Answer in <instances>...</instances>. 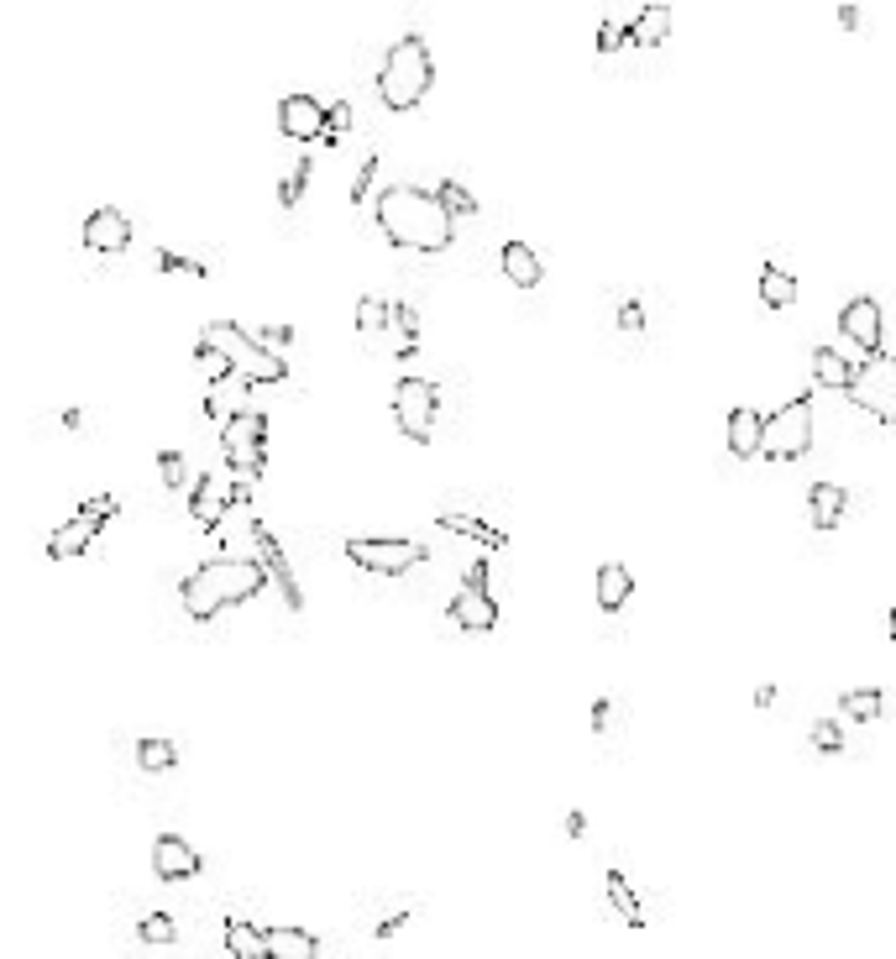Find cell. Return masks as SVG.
<instances>
[{
  "mask_svg": "<svg viewBox=\"0 0 896 959\" xmlns=\"http://www.w3.org/2000/svg\"><path fill=\"white\" fill-rule=\"evenodd\" d=\"M813 378L823 383V388H834V394H850V383H855V362L844 357V352L813 346Z\"/></svg>",
  "mask_w": 896,
  "mask_h": 959,
  "instance_id": "obj_24",
  "label": "cell"
},
{
  "mask_svg": "<svg viewBox=\"0 0 896 959\" xmlns=\"http://www.w3.org/2000/svg\"><path fill=\"white\" fill-rule=\"evenodd\" d=\"M268 934V959H320V939L304 928H262Z\"/></svg>",
  "mask_w": 896,
  "mask_h": 959,
  "instance_id": "obj_23",
  "label": "cell"
},
{
  "mask_svg": "<svg viewBox=\"0 0 896 959\" xmlns=\"http://www.w3.org/2000/svg\"><path fill=\"white\" fill-rule=\"evenodd\" d=\"M808 514H813V530H834L850 514V493L838 482H813L808 488Z\"/></svg>",
  "mask_w": 896,
  "mask_h": 959,
  "instance_id": "obj_21",
  "label": "cell"
},
{
  "mask_svg": "<svg viewBox=\"0 0 896 959\" xmlns=\"http://www.w3.org/2000/svg\"><path fill=\"white\" fill-rule=\"evenodd\" d=\"M289 341H294V331H289V325H268V331H262V346H273V352H279V346H289Z\"/></svg>",
  "mask_w": 896,
  "mask_h": 959,
  "instance_id": "obj_42",
  "label": "cell"
},
{
  "mask_svg": "<svg viewBox=\"0 0 896 959\" xmlns=\"http://www.w3.org/2000/svg\"><path fill=\"white\" fill-rule=\"evenodd\" d=\"M813 744H817V750H829V755H834V750H844V734H838V723H834V719H817V723H813Z\"/></svg>",
  "mask_w": 896,
  "mask_h": 959,
  "instance_id": "obj_37",
  "label": "cell"
},
{
  "mask_svg": "<svg viewBox=\"0 0 896 959\" xmlns=\"http://www.w3.org/2000/svg\"><path fill=\"white\" fill-rule=\"evenodd\" d=\"M593 593H597V608H603V614H618L624 603L635 598V572H629L624 561H603Z\"/></svg>",
  "mask_w": 896,
  "mask_h": 959,
  "instance_id": "obj_17",
  "label": "cell"
},
{
  "mask_svg": "<svg viewBox=\"0 0 896 959\" xmlns=\"http://www.w3.org/2000/svg\"><path fill=\"white\" fill-rule=\"evenodd\" d=\"M850 404H855V409H865L871 420L896 425V357H892V352H881V357L859 362L855 383H850Z\"/></svg>",
  "mask_w": 896,
  "mask_h": 959,
  "instance_id": "obj_7",
  "label": "cell"
},
{
  "mask_svg": "<svg viewBox=\"0 0 896 959\" xmlns=\"http://www.w3.org/2000/svg\"><path fill=\"white\" fill-rule=\"evenodd\" d=\"M436 415H440V388L430 378H398L394 383V420L409 440L425 446L430 430H436Z\"/></svg>",
  "mask_w": 896,
  "mask_h": 959,
  "instance_id": "obj_8",
  "label": "cell"
},
{
  "mask_svg": "<svg viewBox=\"0 0 896 959\" xmlns=\"http://www.w3.org/2000/svg\"><path fill=\"white\" fill-rule=\"evenodd\" d=\"M838 331L865 352V362L881 357V346H886V320H881V304L871 294H855V300L838 310Z\"/></svg>",
  "mask_w": 896,
  "mask_h": 959,
  "instance_id": "obj_14",
  "label": "cell"
},
{
  "mask_svg": "<svg viewBox=\"0 0 896 959\" xmlns=\"http://www.w3.org/2000/svg\"><path fill=\"white\" fill-rule=\"evenodd\" d=\"M813 451V394H796L792 404H781L777 415H765V440L760 457L771 461H796Z\"/></svg>",
  "mask_w": 896,
  "mask_h": 959,
  "instance_id": "obj_6",
  "label": "cell"
},
{
  "mask_svg": "<svg viewBox=\"0 0 896 959\" xmlns=\"http://www.w3.org/2000/svg\"><path fill=\"white\" fill-rule=\"evenodd\" d=\"M346 126H352V111H346V105H331V137L325 142H341L346 137Z\"/></svg>",
  "mask_w": 896,
  "mask_h": 959,
  "instance_id": "obj_41",
  "label": "cell"
},
{
  "mask_svg": "<svg viewBox=\"0 0 896 959\" xmlns=\"http://www.w3.org/2000/svg\"><path fill=\"white\" fill-rule=\"evenodd\" d=\"M436 195H440V205H446V216H451V220H457V216H478V195H472L467 184L446 179V184H436Z\"/></svg>",
  "mask_w": 896,
  "mask_h": 959,
  "instance_id": "obj_32",
  "label": "cell"
},
{
  "mask_svg": "<svg viewBox=\"0 0 896 959\" xmlns=\"http://www.w3.org/2000/svg\"><path fill=\"white\" fill-rule=\"evenodd\" d=\"M304 179H310V163H299L294 174H289V179H283L279 200H283V205H299V195H304Z\"/></svg>",
  "mask_w": 896,
  "mask_h": 959,
  "instance_id": "obj_38",
  "label": "cell"
},
{
  "mask_svg": "<svg viewBox=\"0 0 896 959\" xmlns=\"http://www.w3.org/2000/svg\"><path fill=\"white\" fill-rule=\"evenodd\" d=\"M498 268H503V279L519 283V289H535V283L545 279V268H540V258H535V247H530V241H503Z\"/></svg>",
  "mask_w": 896,
  "mask_h": 959,
  "instance_id": "obj_19",
  "label": "cell"
},
{
  "mask_svg": "<svg viewBox=\"0 0 896 959\" xmlns=\"http://www.w3.org/2000/svg\"><path fill=\"white\" fill-rule=\"evenodd\" d=\"M838 708L859 723H876L881 713H886V692H881V687H850V692L838 698Z\"/></svg>",
  "mask_w": 896,
  "mask_h": 959,
  "instance_id": "obj_28",
  "label": "cell"
},
{
  "mask_svg": "<svg viewBox=\"0 0 896 959\" xmlns=\"http://www.w3.org/2000/svg\"><path fill=\"white\" fill-rule=\"evenodd\" d=\"M446 614H451V624L467 629V635H488L498 624V603H493V593H488V561H472V566H467V577H461L457 598H451Z\"/></svg>",
  "mask_w": 896,
  "mask_h": 959,
  "instance_id": "obj_9",
  "label": "cell"
},
{
  "mask_svg": "<svg viewBox=\"0 0 896 959\" xmlns=\"http://www.w3.org/2000/svg\"><path fill=\"white\" fill-rule=\"evenodd\" d=\"M357 336L367 341V346H378V341L388 336V300L362 294V300H357Z\"/></svg>",
  "mask_w": 896,
  "mask_h": 959,
  "instance_id": "obj_29",
  "label": "cell"
},
{
  "mask_svg": "<svg viewBox=\"0 0 896 959\" xmlns=\"http://www.w3.org/2000/svg\"><path fill=\"white\" fill-rule=\"evenodd\" d=\"M618 48H629V27H624V21H603V27H597V53L614 59Z\"/></svg>",
  "mask_w": 896,
  "mask_h": 959,
  "instance_id": "obj_34",
  "label": "cell"
},
{
  "mask_svg": "<svg viewBox=\"0 0 896 959\" xmlns=\"http://www.w3.org/2000/svg\"><path fill=\"white\" fill-rule=\"evenodd\" d=\"M80 241H84V252H95V258H121L132 247V220L121 216L116 205H100V210L84 216Z\"/></svg>",
  "mask_w": 896,
  "mask_h": 959,
  "instance_id": "obj_13",
  "label": "cell"
},
{
  "mask_svg": "<svg viewBox=\"0 0 896 959\" xmlns=\"http://www.w3.org/2000/svg\"><path fill=\"white\" fill-rule=\"evenodd\" d=\"M252 540H258V561L268 566V577H279V587H283V598H289V608H299V582H294V572H289V561H283V551H279V540H273V530L268 524H252Z\"/></svg>",
  "mask_w": 896,
  "mask_h": 959,
  "instance_id": "obj_18",
  "label": "cell"
},
{
  "mask_svg": "<svg viewBox=\"0 0 896 959\" xmlns=\"http://www.w3.org/2000/svg\"><path fill=\"white\" fill-rule=\"evenodd\" d=\"M153 871H158L163 880H195L199 876L195 844L184 840V834H158V844H153Z\"/></svg>",
  "mask_w": 896,
  "mask_h": 959,
  "instance_id": "obj_15",
  "label": "cell"
},
{
  "mask_svg": "<svg viewBox=\"0 0 896 959\" xmlns=\"http://www.w3.org/2000/svg\"><path fill=\"white\" fill-rule=\"evenodd\" d=\"M195 367L205 373V383H210V388H220V383L231 378V367H226V357H220L216 346H205V341L195 346Z\"/></svg>",
  "mask_w": 896,
  "mask_h": 959,
  "instance_id": "obj_33",
  "label": "cell"
},
{
  "mask_svg": "<svg viewBox=\"0 0 896 959\" xmlns=\"http://www.w3.org/2000/svg\"><path fill=\"white\" fill-rule=\"evenodd\" d=\"M226 949L237 959H268V934L241 918H226Z\"/></svg>",
  "mask_w": 896,
  "mask_h": 959,
  "instance_id": "obj_26",
  "label": "cell"
},
{
  "mask_svg": "<svg viewBox=\"0 0 896 959\" xmlns=\"http://www.w3.org/2000/svg\"><path fill=\"white\" fill-rule=\"evenodd\" d=\"M624 27H629V48H656L671 38V6H645L635 17H624Z\"/></svg>",
  "mask_w": 896,
  "mask_h": 959,
  "instance_id": "obj_22",
  "label": "cell"
},
{
  "mask_svg": "<svg viewBox=\"0 0 896 959\" xmlns=\"http://www.w3.org/2000/svg\"><path fill=\"white\" fill-rule=\"evenodd\" d=\"M279 132L289 142H325L331 137V111H325V101H315V95H283Z\"/></svg>",
  "mask_w": 896,
  "mask_h": 959,
  "instance_id": "obj_12",
  "label": "cell"
},
{
  "mask_svg": "<svg viewBox=\"0 0 896 959\" xmlns=\"http://www.w3.org/2000/svg\"><path fill=\"white\" fill-rule=\"evenodd\" d=\"M199 341L216 346L220 357H226V367H231V378L247 383V388H268V383L289 378V357L273 352V346H262V336H252V331L237 325V320H210V325L199 331Z\"/></svg>",
  "mask_w": 896,
  "mask_h": 959,
  "instance_id": "obj_3",
  "label": "cell"
},
{
  "mask_svg": "<svg viewBox=\"0 0 896 959\" xmlns=\"http://www.w3.org/2000/svg\"><path fill=\"white\" fill-rule=\"evenodd\" d=\"M174 760H179V750L168 740H158V734H147V740L137 744V765L142 771H174Z\"/></svg>",
  "mask_w": 896,
  "mask_h": 959,
  "instance_id": "obj_31",
  "label": "cell"
},
{
  "mask_svg": "<svg viewBox=\"0 0 896 959\" xmlns=\"http://www.w3.org/2000/svg\"><path fill=\"white\" fill-rule=\"evenodd\" d=\"M430 84H436L430 42L419 38V32L398 38L394 48H388L383 69H378V101L388 105V111H415V105L430 95Z\"/></svg>",
  "mask_w": 896,
  "mask_h": 959,
  "instance_id": "obj_4",
  "label": "cell"
},
{
  "mask_svg": "<svg viewBox=\"0 0 896 959\" xmlns=\"http://www.w3.org/2000/svg\"><path fill=\"white\" fill-rule=\"evenodd\" d=\"M430 556L419 540H346V561H357L373 577H404Z\"/></svg>",
  "mask_w": 896,
  "mask_h": 959,
  "instance_id": "obj_10",
  "label": "cell"
},
{
  "mask_svg": "<svg viewBox=\"0 0 896 959\" xmlns=\"http://www.w3.org/2000/svg\"><path fill=\"white\" fill-rule=\"evenodd\" d=\"M603 892H608L614 913L629 922V928H645V907H639L635 886H629V876H624V871H603Z\"/></svg>",
  "mask_w": 896,
  "mask_h": 959,
  "instance_id": "obj_25",
  "label": "cell"
},
{
  "mask_svg": "<svg viewBox=\"0 0 896 959\" xmlns=\"http://www.w3.org/2000/svg\"><path fill=\"white\" fill-rule=\"evenodd\" d=\"M446 530L451 535H467V540H482L488 551H503V530H493V524H482V520H472V514H446Z\"/></svg>",
  "mask_w": 896,
  "mask_h": 959,
  "instance_id": "obj_30",
  "label": "cell"
},
{
  "mask_svg": "<svg viewBox=\"0 0 896 959\" xmlns=\"http://www.w3.org/2000/svg\"><path fill=\"white\" fill-rule=\"evenodd\" d=\"M220 457H226V472L237 482L262 478V467H268V420L258 409H237L231 420L220 425Z\"/></svg>",
  "mask_w": 896,
  "mask_h": 959,
  "instance_id": "obj_5",
  "label": "cell"
},
{
  "mask_svg": "<svg viewBox=\"0 0 896 959\" xmlns=\"http://www.w3.org/2000/svg\"><path fill=\"white\" fill-rule=\"evenodd\" d=\"M137 934H142L147 944H174V918H168V913H147Z\"/></svg>",
  "mask_w": 896,
  "mask_h": 959,
  "instance_id": "obj_35",
  "label": "cell"
},
{
  "mask_svg": "<svg viewBox=\"0 0 896 959\" xmlns=\"http://www.w3.org/2000/svg\"><path fill=\"white\" fill-rule=\"evenodd\" d=\"M886 635L896 639V608H892V614H886Z\"/></svg>",
  "mask_w": 896,
  "mask_h": 959,
  "instance_id": "obj_45",
  "label": "cell"
},
{
  "mask_svg": "<svg viewBox=\"0 0 896 959\" xmlns=\"http://www.w3.org/2000/svg\"><path fill=\"white\" fill-rule=\"evenodd\" d=\"M268 587V566L258 556H210L179 582V598L189 619H216L237 603L258 598Z\"/></svg>",
  "mask_w": 896,
  "mask_h": 959,
  "instance_id": "obj_2",
  "label": "cell"
},
{
  "mask_svg": "<svg viewBox=\"0 0 896 959\" xmlns=\"http://www.w3.org/2000/svg\"><path fill=\"white\" fill-rule=\"evenodd\" d=\"M100 535V520H90V514H74V520H63L53 535H48V561H80L90 545H95Z\"/></svg>",
  "mask_w": 896,
  "mask_h": 959,
  "instance_id": "obj_16",
  "label": "cell"
},
{
  "mask_svg": "<svg viewBox=\"0 0 896 959\" xmlns=\"http://www.w3.org/2000/svg\"><path fill=\"white\" fill-rule=\"evenodd\" d=\"M582 828H587V819H582V813H566V834H572V840H577Z\"/></svg>",
  "mask_w": 896,
  "mask_h": 959,
  "instance_id": "obj_44",
  "label": "cell"
},
{
  "mask_svg": "<svg viewBox=\"0 0 896 959\" xmlns=\"http://www.w3.org/2000/svg\"><path fill=\"white\" fill-rule=\"evenodd\" d=\"M373 174H378V158H367L362 163V174H357V184H352V200H367V184H373Z\"/></svg>",
  "mask_w": 896,
  "mask_h": 959,
  "instance_id": "obj_40",
  "label": "cell"
},
{
  "mask_svg": "<svg viewBox=\"0 0 896 959\" xmlns=\"http://www.w3.org/2000/svg\"><path fill=\"white\" fill-rule=\"evenodd\" d=\"M618 325H624V331H639V325H645V315H639V304H635V300L624 304V315H618Z\"/></svg>",
  "mask_w": 896,
  "mask_h": 959,
  "instance_id": "obj_43",
  "label": "cell"
},
{
  "mask_svg": "<svg viewBox=\"0 0 896 959\" xmlns=\"http://www.w3.org/2000/svg\"><path fill=\"white\" fill-rule=\"evenodd\" d=\"M241 499H247V482H237L231 472H199L195 488H189V514L205 530H216L231 514V503H241Z\"/></svg>",
  "mask_w": 896,
  "mask_h": 959,
  "instance_id": "obj_11",
  "label": "cell"
},
{
  "mask_svg": "<svg viewBox=\"0 0 896 959\" xmlns=\"http://www.w3.org/2000/svg\"><path fill=\"white\" fill-rule=\"evenodd\" d=\"M80 514H90V520L105 524L111 514H121V499H116V493H95V499H84V503H80Z\"/></svg>",
  "mask_w": 896,
  "mask_h": 959,
  "instance_id": "obj_36",
  "label": "cell"
},
{
  "mask_svg": "<svg viewBox=\"0 0 896 959\" xmlns=\"http://www.w3.org/2000/svg\"><path fill=\"white\" fill-rule=\"evenodd\" d=\"M760 304H765V310H792L796 304V279L786 268H765V273H760Z\"/></svg>",
  "mask_w": 896,
  "mask_h": 959,
  "instance_id": "obj_27",
  "label": "cell"
},
{
  "mask_svg": "<svg viewBox=\"0 0 896 959\" xmlns=\"http://www.w3.org/2000/svg\"><path fill=\"white\" fill-rule=\"evenodd\" d=\"M158 472H163V482H168V488H179V482H184V457H179V451H163Z\"/></svg>",
  "mask_w": 896,
  "mask_h": 959,
  "instance_id": "obj_39",
  "label": "cell"
},
{
  "mask_svg": "<svg viewBox=\"0 0 896 959\" xmlns=\"http://www.w3.org/2000/svg\"><path fill=\"white\" fill-rule=\"evenodd\" d=\"M760 440H765V415L750 409V404L729 409V451L734 457H760Z\"/></svg>",
  "mask_w": 896,
  "mask_h": 959,
  "instance_id": "obj_20",
  "label": "cell"
},
{
  "mask_svg": "<svg viewBox=\"0 0 896 959\" xmlns=\"http://www.w3.org/2000/svg\"><path fill=\"white\" fill-rule=\"evenodd\" d=\"M383 237L404 247V252H446L457 237V220L446 216L436 189H415V184H388L373 205Z\"/></svg>",
  "mask_w": 896,
  "mask_h": 959,
  "instance_id": "obj_1",
  "label": "cell"
}]
</instances>
